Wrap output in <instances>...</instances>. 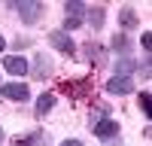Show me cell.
Returning a JSON list of instances; mask_svg holds the SVG:
<instances>
[{
  "instance_id": "cell-1",
  "label": "cell",
  "mask_w": 152,
  "mask_h": 146,
  "mask_svg": "<svg viewBox=\"0 0 152 146\" xmlns=\"http://www.w3.org/2000/svg\"><path fill=\"white\" fill-rule=\"evenodd\" d=\"M88 128H91V134L100 137L104 143L113 140V137H119V122L110 116V107L107 104H97L91 110V116H88Z\"/></svg>"
},
{
  "instance_id": "cell-2",
  "label": "cell",
  "mask_w": 152,
  "mask_h": 146,
  "mask_svg": "<svg viewBox=\"0 0 152 146\" xmlns=\"http://www.w3.org/2000/svg\"><path fill=\"white\" fill-rule=\"evenodd\" d=\"M12 9L21 15L24 24H37V21H40V15L46 12V6L40 3V0H18V3H12Z\"/></svg>"
},
{
  "instance_id": "cell-3",
  "label": "cell",
  "mask_w": 152,
  "mask_h": 146,
  "mask_svg": "<svg viewBox=\"0 0 152 146\" xmlns=\"http://www.w3.org/2000/svg\"><path fill=\"white\" fill-rule=\"evenodd\" d=\"M91 88H94L91 76H82V79H67L64 85H61V91H64V94H70L73 101H79V97H91Z\"/></svg>"
},
{
  "instance_id": "cell-4",
  "label": "cell",
  "mask_w": 152,
  "mask_h": 146,
  "mask_svg": "<svg viewBox=\"0 0 152 146\" xmlns=\"http://www.w3.org/2000/svg\"><path fill=\"white\" fill-rule=\"evenodd\" d=\"M46 40H49V46H52V49H58V52L76 58V43L70 40V34H64V31H49Z\"/></svg>"
},
{
  "instance_id": "cell-5",
  "label": "cell",
  "mask_w": 152,
  "mask_h": 146,
  "mask_svg": "<svg viewBox=\"0 0 152 146\" xmlns=\"http://www.w3.org/2000/svg\"><path fill=\"white\" fill-rule=\"evenodd\" d=\"M0 97L3 101H15V104H24L31 97V88L24 82H6V85H0Z\"/></svg>"
},
{
  "instance_id": "cell-6",
  "label": "cell",
  "mask_w": 152,
  "mask_h": 146,
  "mask_svg": "<svg viewBox=\"0 0 152 146\" xmlns=\"http://www.w3.org/2000/svg\"><path fill=\"white\" fill-rule=\"evenodd\" d=\"M15 146H52V137H49V131L37 128V131H28L21 137H15Z\"/></svg>"
},
{
  "instance_id": "cell-7",
  "label": "cell",
  "mask_w": 152,
  "mask_h": 146,
  "mask_svg": "<svg viewBox=\"0 0 152 146\" xmlns=\"http://www.w3.org/2000/svg\"><path fill=\"white\" fill-rule=\"evenodd\" d=\"M3 70L12 73V76H24L31 70V64H28L24 55H3Z\"/></svg>"
},
{
  "instance_id": "cell-8",
  "label": "cell",
  "mask_w": 152,
  "mask_h": 146,
  "mask_svg": "<svg viewBox=\"0 0 152 146\" xmlns=\"http://www.w3.org/2000/svg\"><path fill=\"white\" fill-rule=\"evenodd\" d=\"M82 49H85V52H82V58L88 61V64H94V67H104V61H107V49L100 46V43H94V40H91V43H85Z\"/></svg>"
},
{
  "instance_id": "cell-9",
  "label": "cell",
  "mask_w": 152,
  "mask_h": 146,
  "mask_svg": "<svg viewBox=\"0 0 152 146\" xmlns=\"http://www.w3.org/2000/svg\"><path fill=\"white\" fill-rule=\"evenodd\" d=\"M107 91L110 94H131L134 91V76H113V79H107Z\"/></svg>"
},
{
  "instance_id": "cell-10",
  "label": "cell",
  "mask_w": 152,
  "mask_h": 146,
  "mask_svg": "<svg viewBox=\"0 0 152 146\" xmlns=\"http://www.w3.org/2000/svg\"><path fill=\"white\" fill-rule=\"evenodd\" d=\"M31 70H34V76L37 79H46V76H52V70H55V64H52V58H46L43 52L34 58V64H31Z\"/></svg>"
},
{
  "instance_id": "cell-11",
  "label": "cell",
  "mask_w": 152,
  "mask_h": 146,
  "mask_svg": "<svg viewBox=\"0 0 152 146\" xmlns=\"http://www.w3.org/2000/svg\"><path fill=\"white\" fill-rule=\"evenodd\" d=\"M119 24H122V34H128L140 24V18H137V12L131 6H125V9H119Z\"/></svg>"
},
{
  "instance_id": "cell-12",
  "label": "cell",
  "mask_w": 152,
  "mask_h": 146,
  "mask_svg": "<svg viewBox=\"0 0 152 146\" xmlns=\"http://www.w3.org/2000/svg\"><path fill=\"white\" fill-rule=\"evenodd\" d=\"M64 18L82 24V18H85V6L79 3V0H70V3H64Z\"/></svg>"
},
{
  "instance_id": "cell-13",
  "label": "cell",
  "mask_w": 152,
  "mask_h": 146,
  "mask_svg": "<svg viewBox=\"0 0 152 146\" xmlns=\"http://www.w3.org/2000/svg\"><path fill=\"white\" fill-rule=\"evenodd\" d=\"M104 18H107V9H104V6H91V9H85V21L91 24L94 31L104 28Z\"/></svg>"
},
{
  "instance_id": "cell-14",
  "label": "cell",
  "mask_w": 152,
  "mask_h": 146,
  "mask_svg": "<svg viewBox=\"0 0 152 146\" xmlns=\"http://www.w3.org/2000/svg\"><path fill=\"white\" fill-rule=\"evenodd\" d=\"M52 107H55V94L52 91H43L40 97H37V119H43L46 113H52Z\"/></svg>"
},
{
  "instance_id": "cell-15",
  "label": "cell",
  "mask_w": 152,
  "mask_h": 146,
  "mask_svg": "<svg viewBox=\"0 0 152 146\" xmlns=\"http://www.w3.org/2000/svg\"><path fill=\"white\" fill-rule=\"evenodd\" d=\"M134 70H137V61L128 58V55H122V58L116 61V67H113V73H116V76H131Z\"/></svg>"
},
{
  "instance_id": "cell-16",
  "label": "cell",
  "mask_w": 152,
  "mask_h": 146,
  "mask_svg": "<svg viewBox=\"0 0 152 146\" xmlns=\"http://www.w3.org/2000/svg\"><path fill=\"white\" fill-rule=\"evenodd\" d=\"M110 46H113V52H116V55H128V52H131V40H128V34H116Z\"/></svg>"
},
{
  "instance_id": "cell-17",
  "label": "cell",
  "mask_w": 152,
  "mask_h": 146,
  "mask_svg": "<svg viewBox=\"0 0 152 146\" xmlns=\"http://www.w3.org/2000/svg\"><path fill=\"white\" fill-rule=\"evenodd\" d=\"M149 97H152V94H149V91H143V94H140V101H137V104H140V110H143V116H149V113H152V101H149Z\"/></svg>"
},
{
  "instance_id": "cell-18",
  "label": "cell",
  "mask_w": 152,
  "mask_h": 146,
  "mask_svg": "<svg viewBox=\"0 0 152 146\" xmlns=\"http://www.w3.org/2000/svg\"><path fill=\"white\" fill-rule=\"evenodd\" d=\"M143 49H146V52L152 49V34H149V31H143Z\"/></svg>"
},
{
  "instance_id": "cell-19",
  "label": "cell",
  "mask_w": 152,
  "mask_h": 146,
  "mask_svg": "<svg viewBox=\"0 0 152 146\" xmlns=\"http://www.w3.org/2000/svg\"><path fill=\"white\" fill-rule=\"evenodd\" d=\"M61 146H82V140H76V137H67V140L61 143Z\"/></svg>"
},
{
  "instance_id": "cell-20",
  "label": "cell",
  "mask_w": 152,
  "mask_h": 146,
  "mask_svg": "<svg viewBox=\"0 0 152 146\" xmlns=\"http://www.w3.org/2000/svg\"><path fill=\"white\" fill-rule=\"evenodd\" d=\"M3 49H6V40H3V36H0V52H3Z\"/></svg>"
},
{
  "instance_id": "cell-21",
  "label": "cell",
  "mask_w": 152,
  "mask_h": 146,
  "mask_svg": "<svg viewBox=\"0 0 152 146\" xmlns=\"http://www.w3.org/2000/svg\"><path fill=\"white\" fill-rule=\"evenodd\" d=\"M3 137H6V134H3V128H0V143H3Z\"/></svg>"
}]
</instances>
